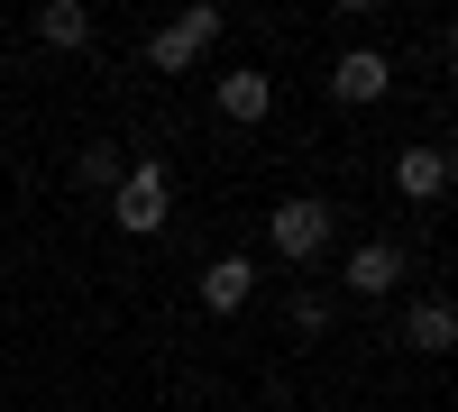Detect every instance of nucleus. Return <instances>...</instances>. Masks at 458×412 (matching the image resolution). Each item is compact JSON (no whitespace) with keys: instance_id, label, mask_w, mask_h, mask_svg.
Wrapping results in <instances>:
<instances>
[{"instance_id":"nucleus-4","label":"nucleus","mask_w":458,"mask_h":412,"mask_svg":"<svg viewBox=\"0 0 458 412\" xmlns=\"http://www.w3.org/2000/svg\"><path fill=\"white\" fill-rule=\"evenodd\" d=\"M321 83H330V101H386L394 92V64L376 55V46H349V55H330Z\"/></svg>"},{"instance_id":"nucleus-7","label":"nucleus","mask_w":458,"mask_h":412,"mask_svg":"<svg viewBox=\"0 0 458 412\" xmlns=\"http://www.w3.org/2000/svg\"><path fill=\"white\" fill-rule=\"evenodd\" d=\"M394 284H403V248H394V239L349 248V293H394Z\"/></svg>"},{"instance_id":"nucleus-6","label":"nucleus","mask_w":458,"mask_h":412,"mask_svg":"<svg viewBox=\"0 0 458 412\" xmlns=\"http://www.w3.org/2000/svg\"><path fill=\"white\" fill-rule=\"evenodd\" d=\"M449 340H458V312L440 303V293H422V303L403 312V349H422V357H449Z\"/></svg>"},{"instance_id":"nucleus-12","label":"nucleus","mask_w":458,"mask_h":412,"mask_svg":"<svg viewBox=\"0 0 458 412\" xmlns=\"http://www.w3.org/2000/svg\"><path fill=\"white\" fill-rule=\"evenodd\" d=\"M293 330H302V340H312V330H330V303H321V293H293Z\"/></svg>"},{"instance_id":"nucleus-3","label":"nucleus","mask_w":458,"mask_h":412,"mask_svg":"<svg viewBox=\"0 0 458 412\" xmlns=\"http://www.w3.org/2000/svg\"><path fill=\"white\" fill-rule=\"evenodd\" d=\"M211 37H220V10H183V19H165L157 37H147V64H157V73H183Z\"/></svg>"},{"instance_id":"nucleus-5","label":"nucleus","mask_w":458,"mask_h":412,"mask_svg":"<svg viewBox=\"0 0 458 412\" xmlns=\"http://www.w3.org/2000/svg\"><path fill=\"white\" fill-rule=\"evenodd\" d=\"M394 193L403 202H440L449 193V147H403L394 156Z\"/></svg>"},{"instance_id":"nucleus-8","label":"nucleus","mask_w":458,"mask_h":412,"mask_svg":"<svg viewBox=\"0 0 458 412\" xmlns=\"http://www.w3.org/2000/svg\"><path fill=\"white\" fill-rule=\"evenodd\" d=\"M248 293H257V266H248V256H211V266H202V312H239Z\"/></svg>"},{"instance_id":"nucleus-10","label":"nucleus","mask_w":458,"mask_h":412,"mask_svg":"<svg viewBox=\"0 0 458 412\" xmlns=\"http://www.w3.org/2000/svg\"><path fill=\"white\" fill-rule=\"evenodd\" d=\"M276 110V83L248 64V73H220V120H266Z\"/></svg>"},{"instance_id":"nucleus-9","label":"nucleus","mask_w":458,"mask_h":412,"mask_svg":"<svg viewBox=\"0 0 458 412\" xmlns=\"http://www.w3.org/2000/svg\"><path fill=\"white\" fill-rule=\"evenodd\" d=\"M37 46H92V10L83 0H47V10H37Z\"/></svg>"},{"instance_id":"nucleus-2","label":"nucleus","mask_w":458,"mask_h":412,"mask_svg":"<svg viewBox=\"0 0 458 412\" xmlns=\"http://www.w3.org/2000/svg\"><path fill=\"white\" fill-rule=\"evenodd\" d=\"M266 248L293 256V266H302V256H321V248H330V202H312V193L276 202V211H266Z\"/></svg>"},{"instance_id":"nucleus-1","label":"nucleus","mask_w":458,"mask_h":412,"mask_svg":"<svg viewBox=\"0 0 458 412\" xmlns=\"http://www.w3.org/2000/svg\"><path fill=\"white\" fill-rule=\"evenodd\" d=\"M165 220H174V174H165L157 156L110 183V230H120V239H157Z\"/></svg>"},{"instance_id":"nucleus-11","label":"nucleus","mask_w":458,"mask_h":412,"mask_svg":"<svg viewBox=\"0 0 458 412\" xmlns=\"http://www.w3.org/2000/svg\"><path fill=\"white\" fill-rule=\"evenodd\" d=\"M73 174H83L92 193H110V183L129 174V156H120V147H110V138H101V147H83V156H73Z\"/></svg>"}]
</instances>
